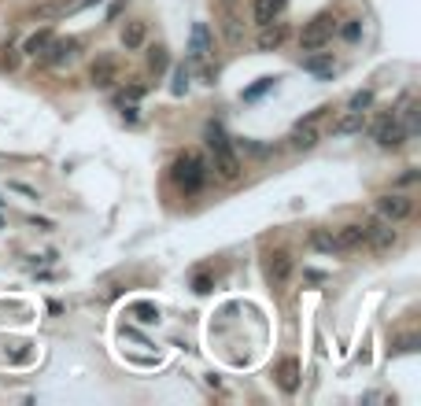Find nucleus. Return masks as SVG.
I'll use <instances>...</instances> for the list:
<instances>
[{"mask_svg":"<svg viewBox=\"0 0 421 406\" xmlns=\"http://www.w3.org/2000/svg\"><path fill=\"white\" fill-rule=\"evenodd\" d=\"M170 93H174V96H185V93H188V67H185V63H178V67H174Z\"/></svg>","mask_w":421,"mask_h":406,"instance_id":"nucleus-22","label":"nucleus"},{"mask_svg":"<svg viewBox=\"0 0 421 406\" xmlns=\"http://www.w3.org/2000/svg\"><path fill=\"white\" fill-rule=\"evenodd\" d=\"M193 288H196L200 296H207V292H211V277H207V273H200V277L193 281Z\"/></svg>","mask_w":421,"mask_h":406,"instance_id":"nucleus-29","label":"nucleus"},{"mask_svg":"<svg viewBox=\"0 0 421 406\" xmlns=\"http://www.w3.org/2000/svg\"><path fill=\"white\" fill-rule=\"evenodd\" d=\"M414 181H417V170H406L403 178H399V185H414Z\"/></svg>","mask_w":421,"mask_h":406,"instance_id":"nucleus-31","label":"nucleus"},{"mask_svg":"<svg viewBox=\"0 0 421 406\" xmlns=\"http://www.w3.org/2000/svg\"><path fill=\"white\" fill-rule=\"evenodd\" d=\"M75 8H78V0H45V4H37L34 19H60V15H67V11H75Z\"/></svg>","mask_w":421,"mask_h":406,"instance_id":"nucleus-17","label":"nucleus"},{"mask_svg":"<svg viewBox=\"0 0 421 406\" xmlns=\"http://www.w3.org/2000/svg\"><path fill=\"white\" fill-rule=\"evenodd\" d=\"M311 244L318 251H325V255H337V237H332L329 229H318V233L311 237Z\"/></svg>","mask_w":421,"mask_h":406,"instance_id":"nucleus-21","label":"nucleus"},{"mask_svg":"<svg viewBox=\"0 0 421 406\" xmlns=\"http://www.w3.org/2000/svg\"><path fill=\"white\" fill-rule=\"evenodd\" d=\"M207 148L214 155V170H219L226 181H237L240 178V155L233 152V144L222 133V126H207Z\"/></svg>","mask_w":421,"mask_h":406,"instance_id":"nucleus-1","label":"nucleus"},{"mask_svg":"<svg viewBox=\"0 0 421 406\" xmlns=\"http://www.w3.org/2000/svg\"><path fill=\"white\" fill-rule=\"evenodd\" d=\"M340 37H344V41H351V45H355V41L362 37V19H347V22L340 26Z\"/></svg>","mask_w":421,"mask_h":406,"instance_id":"nucleus-26","label":"nucleus"},{"mask_svg":"<svg viewBox=\"0 0 421 406\" xmlns=\"http://www.w3.org/2000/svg\"><path fill=\"white\" fill-rule=\"evenodd\" d=\"M377 214H381L384 222H406L414 214V199L410 196H403V192H384V196H377Z\"/></svg>","mask_w":421,"mask_h":406,"instance_id":"nucleus-6","label":"nucleus"},{"mask_svg":"<svg viewBox=\"0 0 421 406\" xmlns=\"http://www.w3.org/2000/svg\"><path fill=\"white\" fill-rule=\"evenodd\" d=\"M332 30H337V19L329 15V11H322V15H314L307 26L299 30V48L303 52H314V48H325Z\"/></svg>","mask_w":421,"mask_h":406,"instance_id":"nucleus-4","label":"nucleus"},{"mask_svg":"<svg viewBox=\"0 0 421 406\" xmlns=\"http://www.w3.org/2000/svg\"><path fill=\"white\" fill-rule=\"evenodd\" d=\"M148 45V22L144 19H134V22H126L122 26V48L126 52H137Z\"/></svg>","mask_w":421,"mask_h":406,"instance_id":"nucleus-14","label":"nucleus"},{"mask_svg":"<svg viewBox=\"0 0 421 406\" xmlns=\"http://www.w3.org/2000/svg\"><path fill=\"white\" fill-rule=\"evenodd\" d=\"M362 126H366V111H347L344 119L332 126V133H340V137H347V133H362Z\"/></svg>","mask_w":421,"mask_h":406,"instance_id":"nucleus-18","label":"nucleus"},{"mask_svg":"<svg viewBox=\"0 0 421 406\" xmlns=\"http://www.w3.org/2000/svg\"><path fill=\"white\" fill-rule=\"evenodd\" d=\"M214 19H219V26H222L226 45L240 48L244 45V15H240L237 0H214Z\"/></svg>","mask_w":421,"mask_h":406,"instance_id":"nucleus-3","label":"nucleus"},{"mask_svg":"<svg viewBox=\"0 0 421 406\" xmlns=\"http://www.w3.org/2000/svg\"><path fill=\"white\" fill-rule=\"evenodd\" d=\"M370 107H373V89H358L347 100V111H370Z\"/></svg>","mask_w":421,"mask_h":406,"instance_id":"nucleus-23","label":"nucleus"},{"mask_svg":"<svg viewBox=\"0 0 421 406\" xmlns=\"http://www.w3.org/2000/svg\"><path fill=\"white\" fill-rule=\"evenodd\" d=\"M303 70H307V74H314V78H332L337 74V63H332V52H311V55H303Z\"/></svg>","mask_w":421,"mask_h":406,"instance_id":"nucleus-12","label":"nucleus"},{"mask_svg":"<svg viewBox=\"0 0 421 406\" xmlns=\"http://www.w3.org/2000/svg\"><path fill=\"white\" fill-rule=\"evenodd\" d=\"M273 81H278V78H259V81L252 85V89L244 93V100H255V96H263L266 89H273Z\"/></svg>","mask_w":421,"mask_h":406,"instance_id":"nucleus-27","label":"nucleus"},{"mask_svg":"<svg viewBox=\"0 0 421 406\" xmlns=\"http://www.w3.org/2000/svg\"><path fill=\"white\" fill-rule=\"evenodd\" d=\"M188 60L193 63H207L211 60V34H207L203 22L193 26V37H188Z\"/></svg>","mask_w":421,"mask_h":406,"instance_id":"nucleus-11","label":"nucleus"},{"mask_svg":"<svg viewBox=\"0 0 421 406\" xmlns=\"http://www.w3.org/2000/svg\"><path fill=\"white\" fill-rule=\"evenodd\" d=\"M263 270H266V281H270L273 288H281L288 277H292V255H288L285 248H278V251H266V263H263Z\"/></svg>","mask_w":421,"mask_h":406,"instance_id":"nucleus-7","label":"nucleus"},{"mask_svg":"<svg viewBox=\"0 0 421 406\" xmlns=\"http://www.w3.org/2000/svg\"><path fill=\"white\" fill-rule=\"evenodd\" d=\"M207 163H203L200 155H193V152H185L178 163H174V185L181 188L185 196H196L203 185H207Z\"/></svg>","mask_w":421,"mask_h":406,"instance_id":"nucleus-2","label":"nucleus"},{"mask_svg":"<svg viewBox=\"0 0 421 406\" xmlns=\"http://www.w3.org/2000/svg\"><path fill=\"white\" fill-rule=\"evenodd\" d=\"M332 237H337V251H358V248H366V222L340 225Z\"/></svg>","mask_w":421,"mask_h":406,"instance_id":"nucleus-9","label":"nucleus"},{"mask_svg":"<svg viewBox=\"0 0 421 406\" xmlns=\"http://www.w3.org/2000/svg\"><path fill=\"white\" fill-rule=\"evenodd\" d=\"M167 48H152L148 52V70H152V74H163V70H167Z\"/></svg>","mask_w":421,"mask_h":406,"instance_id":"nucleus-25","label":"nucleus"},{"mask_svg":"<svg viewBox=\"0 0 421 406\" xmlns=\"http://www.w3.org/2000/svg\"><path fill=\"white\" fill-rule=\"evenodd\" d=\"M134 317H137L141 325H155V322H159V307H152V303H137Z\"/></svg>","mask_w":421,"mask_h":406,"instance_id":"nucleus-24","label":"nucleus"},{"mask_svg":"<svg viewBox=\"0 0 421 406\" xmlns=\"http://www.w3.org/2000/svg\"><path fill=\"white\" fill-rule=\"evenodd\" d=\"M285 37H288V26L285 22H266L263 30H259V52H278L285 45Z\"/></svg>","mask_w":421,"mask_h":406,"instance_id":"nucleus-13","label":"nucleus"},{"mask_svg":"<svg viewBox=\"0 0 421 406\" xmlns=\"http://www.w3.org/2000/svg\"><path fill=\"white\" fill-rule=\"evenodd\" d=\"M8 188H11V192H22L26 199H41V196H37V188H30V185H22V181H8Z\"/></svg>","mask_w":421,"mask_h":406,"instance_id":"nucleus-28","label":"nucleus"},{"mask_svg":"<svg viewBox=\"0 0 421 406\" xmlns=\"http://www.w3.org/2000/svg\"><path fill=\"white\" fill-rule=\"evenodd\" d=\"M52 30H48V26H45V30H37V34H30V37H26V45H22V52L26 55H45L48 52V45H52Z\"/></svg>","mask_w":421,"mask_h":406,"instance_id":"nucleus-19","label":"nucleus"},{"mask_svg":"<svg viewBox=\"0 0 421 406\" xmlns=\"http://www.w3.org/2000/svg\"><path fill=\"white\" fill-rule=\"evenodd\" d=\"M278 376H281V388H285V391H296V388H299V362H296V358H285L281 369H278Z\"/></svg>","mask_w":421,"mask_h":406,"instance_id":"nucleus-20","label":"nucleus"},{"mask_svg":"<svg viewBox=\"0 0 421 406\" xmlns=\"http://www.w3.org/2000/svg\"><path fill=\"white\" fill-rule=\"evenodd\" d=\"M141 96H144V89H141V85H129V89H126V96H122V100H129V104H137Z\"/></svg>","mask_w":421,"mask_h":406,"instance_id":"nucleus-30","label":"nucleus"},{"mask_svg":"<svg viewBox=\"0 0 421 406\" xmlns=\"http://www.w3.org/2000/svg\"><path fill=\"white\" fill-rule=\"evenodd\" d=\"M281 11H285V0H252V19L259 26L281 19Z\"/></svg>","mask_w":421,"mask_h":406,"instance_id":"nucleus-15","label":"nucleus"},{"mask_svg":"<svg viewBox=\"0 0 421 406\" xmlns=\"http://www.w3.org/2000/svg\"><path fill=\"white\" fill-rule=\"evenodd\" d=\"M78 48H82V45H78L75 37H52V45H48V52L41 55V60L60 70V67H67V63L78 60Z\"/></svg>","mask_w":421,"mask_h":406,"instance_id":"nucleus-8","label":"nucleus"},{"mask_svg":"<svg viewBox=\"0 0 421 406\" xmlns=\"http://www.w3.org/2000/svg\"><path fill=\"white\" fill-rule=\"evenodd\" d=\"M115 81H119V63H115L111 55H100L89 70V85L93 89H111Z\"/></svg>","mask_w":421,"mask_h":406,"instance_id":"nucleus-10","label":"nucleus"},{"mask_svg":"<svg viewBox=\"0 0 421 406\" xmlns=\"http://www.w3.org/2000/svg\"><path fill=\"white\" fill-rule=\"evenodd\" d=\"M373 137L381 148H403L410 133H406V126L399 122L396 111H384V114H377V122H373Z\"/></svg>","mask_w":421,"mask_h":406,"instance_id":"nucleus-5","label":"nucleus"},{"mask_svg":"<svg viewBox=\"0 0 421 406\" xmlns=\"http://www.w3.org/2000/svg\"><path fill=\"white\" fill-rule=\"evenodd\" d=\"M288 144H292L296 152H311L314 144H318V129H314V122H299V126L292 129V137H288Z\"/></svg>","mask_w":421,"mask_h":406,"instance_id":"nucleus-16","label":"nucleus"}]
</instances>
